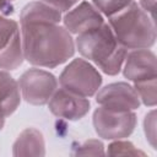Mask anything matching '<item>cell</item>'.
I'll return each mask as SVG.
<instances>
[{
	"mask_svg": "<svg viewBox=\"0 0 157 157\" xmlns=\"http://www.w3.org/2000/svg\"><path fill=\"white\" fill-rule=\"evenodd\" d=\"M109 26L125 49H150L156 42L155 20L134 1L109 17Z\"/></svg>",
	"mask_w": 157,
	"mask_h": 157,
	"instance_id": "3",
	"label": "cell"
},
{
	"mask_svg": "<svg viewBox=\"0 0 157 157\" xmlns=\"http://www.w3.org/2000/svg\"><path fill=\"white\" fill-rule=\"evenodd\" d=\"M144 130H145V136L147 142L151 145L152 148H156V110L152 109L150 110L144 120Z\"/></svg>",
	"mask_w": 157,
	"mask_h": 157,
	"instance_id": "20",
	"label": "cell"
},
{
	"mask_svg": "<svg viewBox=\"0 0 157 157\" xmlns=\"http://www.w3.org/2000/svg\"><path fill=\"white\" fill-rule=\"evenodd\" d=\"M132 2V0H92V4L96 6V9L108 17L114 16L126 6H129Z\"/></svg>",
	"mask_w": 157,
	"mask_h": 157,
	"instance_id": "18",
	"label": "cell"
},
{
	"mask_svg": "<svg viewBox=\"0 0 157 157\" xmlns=\"http://www.w3.org/2000/svg\"><path fill=\"white\" fill-rule=\"evenodd\" d=\"M121 69L125 78L134 83L144 80L156 78V55L150 49H132L131 52L126 53Z\"/></svg>",
	"mask_w": 157,
	"mask_h": 157,
	"instance_id": "9",
	"label": "cell"
},
{
	"mask_svg": "<svg viewBox=\"0 0 157 157\" xmlns=\"http://www.w3.org/2000/svg\"><path fill=\"white\" fill-rule=\"evenodd\" d=\"M74 155H78V156H102V155H105V151H104V146H103L102 141L91 139V140L85 141L78 147H76Z\"/></svg>",
	"mask_w": 157,
	"mask_h": 157,
	"instance_id": "19",
	"label": "cell"
},
{
	"mask_svg": "<svg viewBox=\"0 0 157 157\" xmlns=\"http://www.w3.org/2000/svg\"><path fill=\"white\" fill-rule=\"evenodd\" d=\"M63 13L44 1H32L27 4L20 15V25L36 23V22H49L60 23Z\"/></svg>",
	"mask_w": 157,
	"mask_h": 157,
	"instance_id": "12",
	"label": "cell"
},
{
	"mask_svg": "<svg viewBox=\"0 0 157 157\" xmlns=\"http://www.w3.org/2000/svg\"><path fill=\"white\" fill-rule=\"evenodd\" d=\"M23 49L21 33L18 32L6 48L0 50V70H15L23 63Z\"/></svg>",
	"mask_w": 157,
	"mask_h": 157,
	"instance_id": "14",
	"label": "cell"
},
{
	"mask_svg": "<svg viewBox=\"0 0 157 157\" xmlns=\"http://www.w3.org/2000/svg\"><path fill=\"white\" fill-rule=\"evenodd\" d=\"M5 118H6V115H5V113L0 109V130L4 128V125H5Z\"/></svg>",
	"mask_w": 157,
	"mask_h": 157,
	"instance_id": "24",
	"label": "cell"
},
{
	"mask_svg": "<svg viewBox=\"0 0 157 157\" xmlns=\"http://www.w3.org/2000/svg\"><path fill=\"white\" fill-rule=\"evenodd\" d=\"M139 6L147 13L150 15L151 18L155 20V10H156V0H140Z\"/></svg>",
	"mask_w": 157,
	"mask_h": 157,
	"instance_id": "22",
	"label": "cell"
},
{
	"mask_svg": "<svg viewBox=\"0 0 157 157\" xmlns=\"http://www.w3.org/2000/svg\"><path fill=\"white\" fill-rule=\"evenodd\" d=\"M18 32V23L15 20L0 15V50L6 48Z\"/></svg>",
	"mask_w": 157,
	"mask_h": 157,
	"instance_id": "17",
	"label": "cell"
},
{
	"mask_svg": "<svg viewBox=\"0 0 157 157\" xmlns=\"http://www.w3.org/2000/svg\"><path fill=\"white\" fill-rule=\"evenodd\" d=\"M134 88L142 102L147 107H155L157 103V83L156 78L144 80L134 83Z\"/></svg>",
	"mask_w": 157,
	"mask_h": 157,
	"instance_id": "15",
	"label": "cell"
},
{
	"mask_svg": "<svg viewBox=\"0 0 157 157\" xmlns=\"http://www.w3.org/2000/svg\"><path fill=\"white\" fill-rule=\"evenodd\" d=\"M105 155L108 156H145V152L135 147L130 141H125L123 139L113 140L108 146Z\"/></svg>",
	"mask_w": 157,
	"mask_h": 157,
	"instance_id": "16",
	"label": "cell"
},
{
	"mask_svg": "<svg viewBox=\"0 0 157 157\" xmlns=\"http://www.w3.org/2000/svg\"><path fill=\"white\" fill-rule=\"evenodd\" d=\"M61 20L64 22V27L75 36L97 28L104 23L103 15L92 2L88 1H81L75 5L71 10L65 12Z\"/></svg>",
	"mask_w": 157,
	"mask_h": 157,
	"instance_id": "10",
	"label": "cell"
},
{
	"mask_svg": "<svg viewBox=\"0 0 157 157\" xmlns=\"http://www.w3.org/2000/svg\"><path fill=\"white\" fill-rule=\"evenodd\" d=\"M42 1H44L45 4L50 5L52 7L56 9L58 11L63 13V12H67L69 10H71L75 5L78 4L80 0H42Z\"/></svg>",
	"mask_w": 157,
	"mask_h": 157,
	"instance_id": "21",
	"label": "cell"
},
{
	"mask_svg": "<svg viewBox=\"0 0 157 157\" xmlns=\"http://www.w3.org/2000/svg\"><path fill=\"white\" fill-rule=\"evenodd\" d=\"M49 110L58 118L75 121L82 119L90 110V101L63 87L56 88L48 102Z\"/></svg>",
	"mask_w": 157,
	"mask_h": 157,
	"instance_id": "8",
	"label": "cell"
},
{
	"mask_svg": "<svg viewBox=\"0 0 157 157\" xmlns=\"http://www.w3.org/2000/svg\"><path fill=\"white\" fill-rule=\"evenodd\" d=\"M60 87L85 98L97 93L102 85V76L98 70L81 58L71 60L59 76Z\"/></svg>",
	"mask_w": 157,
	"mask_h": 157,
	"instance_id": "4",
	"label": "cell"
},
{
	"mask_svg": "<svg viewBox=\"0 0 157 157\" xmlns=\"http://www.w3.org/2000/svg\"><path fill=\"white\" fill-rule=\"evenodd\" d=\"M25 59L37 67H55L75 53L72 34L59 23L36 22L20 25Z\"/></svg>",
	"mask_w": 157,
	"mask_h": 157,
	"instance_id": "1",
	"label": "cell"
},
{
	"mask_svg": "<svg viewBox=\"0 0 157 157\" xmlns=\"http://www.w3.org/2000/svg\"><path fill=\"white\" fill-rule=\"evenodd\" d=\"M136 126L134 112H112L99 107L93 113V128L104 140H119L130 136Z\"/></svg>",
	"mask_w": 157,
	"mask_h": 157,
	"instance_id": "6",
	"label": "cell"
},
{
	"mask_svg": "<svg viewBox=\"0 0 157 157\" xmlns=\"http://www.w3.org/2000/svg\"><path fill=\"white\" fill-rule=\"evenodd\" d=\"M96 101L99 107L112 112H134L141 104L140 98L130 83L114 82L98 90Z\"/></svg>",
	"mask_w": 157,
	"mask_h": 157,
	"instance_id": "7",
	"label": "cell"
},
{
	"mask_svg": "<svg viewBox=\"0 0 157 157\" xmlns=\"http://www.w3.org/2000/svg\"><path fill=\"white\" fill-rule=\"evenodd\" d=\"M21 98L33 105H44L58 88L56 77L47 70L32 67L26 70L17 81Z\"/></svg>",
	"mask_w": 157,
	"mask_h": 157,
	"instance_id": "5",
	"label": "cell"
},
{
	"mask_svg": "<svg viewBox=\"0 0 157 157\" xmlns=\"http://www.w3.org/2000/svg\"><path fill=\"white\" fill-rule=\"evenodd\" d=\"M12 155L23 156H44L45 141L43 134L36 128H26L20 132L12 146Z\"/></svg>",
	"mask_w": 157,
	"mask_h": 157,
	"instance_id": "11",
	"label": "cell"
},
{
	"mask_svg": "<svg viewBox=\"0 0 157 157\" xmlns=\"http://www.w3.org/2000/svg\"><path fill=\"white\" fill-rule=\"evenodd\" d=\"M21 102L17 81L5 70H0V109L6 117L11 115Z\"/></svg>",
	"mask_w": 157,
	"mask_h": 157,
	"instance_id": "13",
	"label": "cell"
},
{
	"mask_svg": "<svg viewBox=\"0 0 157 157\" xmlns=\"http://www.w3.org/2000/svg\"><path fill=\"white\" fill-rule=\"evenodd\" d=\"M13 1H15V0H0V13H1L5 9H7Z\"/></svg>",
	"mask_w": 157,
	"mask_h": 157,
	"instance_id": "23",
	"label": "cell"
},
{
	"mask_svg": "<svg viewBox=\"0 0 157 157\" xmlns=\"http://www.w3.org/2000/svg\"><path fill=\"white\" fill-rule=\"evenodd\" d=\"M75 48L85 59L112 76L121 70L128 53L107 23L78 34L75 39Z\"/></svg>",
	"mask_w": 157,
	"mask_h": 157,
	"instance_id": "2",
	"label": "cell"
}]
</instances>
